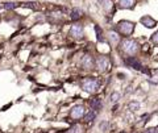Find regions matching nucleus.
I'll use <instances>...</instances> for the list:
<instances>
[{"label":"nucleus","mask_w":158,"mask_h":133,"mask_svg":"<svg viewBox=\"0 0 158 133\" xmlns=\"http://www.w3.org/2000/svg\"><path fill=\"white\" fill-rule=\"evenodd\" d=\"M0 9H1V7H0Z\"/></svg>","instance_id":"29"},{"label":"nucleus","mask_w":158,"mask_h":133,"mask_svg":"<svg viewBox=\"0 0 158 133\" xmlns=\"http://www.w3.org/2000/svg\"><path fill=\"white\" fill-rule=\"evenodd\" d=\"M4 8L5 9H15L16 8V3H4Z\"/></svg>","instance_id":"19"},{"label":"nucleus","mask_w":158,"mask_h":133,"mask_svg":"<svg viewBox=\"0 0 158 133\" xmlns=\"http://www.w3.org/2000/svg\"><path fill=\"white\" fill-rule=\"evenodd\" d=\"M142 133H157V132H155V128H147Z\"/></svg>","instance_id":"25"},{"label":"nucleus","mask_w":158,"mask_h":133,"mask_svg":"<svg viewBox=\"0 0 158 133\" xmlns=\"http://www.w3.org/2000/svg\"><path fill=\"white\" fill-rule=\"evenodd\" d=\"M99 87H100L99 80L94 79V78H87V79H84L83 82H82V88L88 94L96 92V91L99 90Z\"/></svg>","instance_id":"2"},{"label":"nucleus","mask_w":158,"mask_h":133,"mask_svg":"<svg viewBox=\"0 0 158 133\" xmlns=\"http://www.w3.org/2000/svg\"><path fill=\"white\" fill-rule=\"evenodd\" d=\"M155 132H157V133H158V127H157V128H155Z\"/></svg>","instance_id":"27"},{"label":"nucleus","mask_w":158,"mask_h":133,"mask_svg":"<svg viewBox=\"0 0 158 133\" xmlns=\"http://www.w3.org/2000/svg\"><path fill=\"white\" fill-rule=\"evenodd\" d=\"M70 34L73 36L74 38H83L84 36V29L80 24H74L70 29Z\"/></svg>","instance_id":"6"},{"label":"nucleus","mask_w":158,"mask_h":133,"mask_svg":"<svg viewBox=\"0 0 158 133\" xmlns=\"http://www.w3.org/2000/svg\"><path fill=\"white\" fill-rule=\"evenodd\" d=\"M95 30H96V34H97V40L99 41H102L103 38H102V29H100V27H95Z\"/></svg>","instance_id":"21"},{"label":"nucleus","mask_w":158,"mask_h":133,"mask_svg":"<svg viewBox=\"0 0 158 133\" xmlns=\"http://www.w3.org/2000/svg\"><path fill=\"white\" fill-rule=\"evenodd\" d=\"M82 15H83V12H82L80 9L75 8L73 12H71V19H73V20H79L82 17Z\"/></svg>","instance_id":"15"},{"label":"nucleus","mask_w":158,"mask_h":133,"mask_svg":"<svg viewBox=\"0 0 158 133\" xmlns=\"http://www.w3.org/2000/svg\"><path fill=\"white\" fill-rule=\"evenodd\" d=\"M84 119V122L86 124H91V122H94V120L96 119V112L95 111H90V112H86L83 116Z\"/></svg>","instance_id":"11"},{"label":"nucleus","mask_w":158,"mask_h":133,"mask_svg":"<svg viewBox=\"0 0 158 133\" xmlns=\"http://www.w3.org/2000/svg\"><path fill=\"white\" fill-rule=\"evenodd\" d=\"M116 28H117V30L123 36H130L134 32V24L130 21H126V20H123V21L117 23V27Z\"/></svg>","instance_id":"3"},{"label":"nucleus","mask_w":158,"mask_h":133,"mask_svg":"<svg viewBox=\"0 0 158 133\" xmlns=\"http://www.w3.org/2000/svg\"><path fill=\"white\" fill-rule=\"evenodd\" d=\"M100 129H102V130L108 129V122L107 121H102V124H100Z\"/></svg>","instance_id":"24"},{"label":"nucleus","mask_w":158,"mask_h":133,"mask_svg":"<svg viewBox=\"0 0 158 133\" xmlns=\"http://www.w3.org/2000/svg\"><path fill=\"white\" fill-rule=\"evenodd\" d=\"M125 63L128 65V66H130V67H133V69H136V70H142L141 63H140L137 59H134V58H126V59H125Z\"/></svg>","instance_id":"10"},{"label":"nucleus","mask_w":158,"mask_h":133,"mask_svg":"<svg viewBox=\"0 0 158 133\" xmlns=\"http://www.w3.org/2000/svg\"><path fill=\"white\" fill-rule=\"evenodd\" d=\"M84 113H86L84 106H74L70 111V117L74 120H79V119H83Z\"/></svg>","instance_id":"5"},{"label":"nucleus","mask_w":158,"mask_h":133,"mask_svg":"<svg viewBox=\"0 0 158 133\" xmlns=\"http://www.w3.org/2000/svg\"><path fill=\"white\" fill-rule=\"evenodd\" d=\"M99 1H102V0H99Z\"/></svg>","instance_id":"28"},{"label":"nucleus","mask_w":158,"mask_h":133,"mask_svg":"<svg viewBox=\"0 0 158 133\" xmlns=\"http://www.w3.org/2000/svg\"><path fill=\"white\" fill-rule=\"evenodd\" d=\"M108 38H109L112 45H116V44H118V41H120V36H118V33H116V30L108 32Z\"/></svg>","instance_id":"13"},{"label":"nucleus","mask_w":158,"mask_h":133,"mask_svg":"<svg viewBox=\"0 0 158 133\" xmlns=\"http://www.w3.org/2000/svg\"><path fill=\"white\" fill-rule=\"evenodd\" d=\"M134 3H136V0H120L118 6L123 9H132L134 7Z\"/></svg>","instance_id":"9"},{"label":"nucleus","mask_w":158,"mask_h":133,"mask_svg":"<svg viewBox=\"0 0 158 133\" xmlns=\"http://www.w3.org/2000/svg\"><path fill=\"white\" fill-rule=\"evenodd\" d=\"M152 42L154 44V45H158V30L152 36Z\"/></svg>","instance_id":"20"},{"label":"nucleus","mask_w":158,"mask_h":133,"mask_svg":"<svg viewBox=\"0 0 158 133\" xmlns=\"http://www.w3.org/2000/svg\"><path fill=\"white\" fill-rule=\"evenodd\" d=\"M149 83H152V84H158V77L149 78Z\"/></svg>","instance_id":"23"},{"label":"nucleus","mask_w":158,"mask_h":133,"mask_svg":"<svg viewBox=\"0 0 158 133\" xmlns=\"http://www.w3.org/2000/svg\"><path fill=\"white\" fill-rule=\"evenodd\" d=\"M104 11L105 12H111L113 9V3H112V0H104Z\"/></svg>","instance_id":"16"},{"label":"nucleus","mask_w":158,"mask_h":133,"mask_svg":"<svg viewBox=\"0 0 158 133\" xmlns=\"http://www.w3.org/2000/svg\"><path fill=\"white\" fill-rule=\"evenodd\" d=\"M95 67L97 69V71H107L108 67H109V58L105 56H100L96 58V61L94 62Z\"/></svg>","instance_id":"4"},{"label":"nucleus","mask_w":158,"mask_h":133,"mask_svg":"<svg viewBox=\"0 0 158 133\" xmlns=\"http://www.w3.org/2000/svg\"><path fill=\"white\" fill-rule=\"evenodd\" d=\"M141 24L146 28H154L155 24H157V21H155L154 19H152L150 16H145L141 19Z\"/></svg>","instance_id":"8"},{"label":"nucleus","mask_w":158,"mask_h":133,"mask_svg":"<svg viewBox=\"0 0 158 133\" xmlns=\"http://www.w3.org/2000/svg\"><path fill=\"white\" fill-rule=\"evenodd\" d=\"M121 49H123V51L126 53L128 56H134V54L140 50V45L137 44V41L128 38V40H124L123 42H121Z\"/></svg>","instance_id":"1"},{"label":"nucleus","mask_w":158,"mask_h":133,"mask_svg":"<svg viewBox=\"0 0 158 133\" xmlns=\"http://www.w3.org/2000/svg\"><path fill=\"white\" fill-rule=\"evenodd\" d=\"M146 50H149V45H145L144 46V51H146Z\"/></svg>","instance_id":"26"},{"label":"nucleus","mask_w":158,"mask_h":133,"mask_svg":"<svg viewBox=\"0 0 158 133\" xmlns=\"http://www.w3.org/2000/svg\"><path fill=\"white\" fill-rule=\"evenodd\" d=\"M128 107H129V109H130V111H136V109H138L140 104L137 103V101H133V103H130Z\"/></svg>","instance_id":"18"},{"label":"nucleus","mask_w":158,"mask_h":133,"mask_svg":"<svg viewBox=\"0 0 158 133\" xmlns=\"http://www.w3.org/2000/svg\"><path fill=\"white\" fill-rule=\"evenodd\" d=\"M23 6H24V7H26V8H36L37 4H36V3H30V1H28V3H24Z\"/></svg>","instance_id":"22"},{"label":"nucleus","mask_w":158,"mask_h":133,"mask_svg":"<svg viewBox=\"0 0 158 133\" xmlns=\"http://www.w3.org/2000/svg\"><path fill=\"white\" fill-rule=\"evenodd\" d=\"M90 106H91V108H92V111H100L102 109V107H103V103H102V100L100 99H92L91 101H90Z\"/></svg>","instance_id":"12"},{"label":"nucleus","mask_w":158,"mask_h":133,"mask_svg":"<svg viewBox=\"0 0 158 133\" xmlns=\"http://www.w3.org/2000/svg\"><path fill=\"white\" fill-rule=\"evenodd\" d=\"M94 58H92L90 54H86V56L82 58V62H80V66L83 67L84 70H90L94 67Z\"/></svg>","instance_id":"7"},{"label":"nucleus","mask_w":158,"mask_h":133,"mask_svg":"<svg viewBox=\"0 0 158 133\" xmlns=\"http://www.w3.org/2000/svg\"><path fill=\"white\" fill-rule=\"evenodd\" d=\"M67 133H84V129H83V127L82 125H74V127H71L70 128V130H68Z\"/></svg>","instance_id":"14"},{"label":"nucleus","mask_w":158,"mask_h":133,"mask_svg":"<svg viewBox=\"0 0 158 133\" xmlns=\"http://www.w3.org/2000/svg\"><path fill=\"white\" fill-rule=\"evenodd\" d=\"M120 98H121L120 92L115 91V92H112V95H111V101H112V103H116V101H118V99Z\"/></svg>","instance_id":"17"}]
</instances>
